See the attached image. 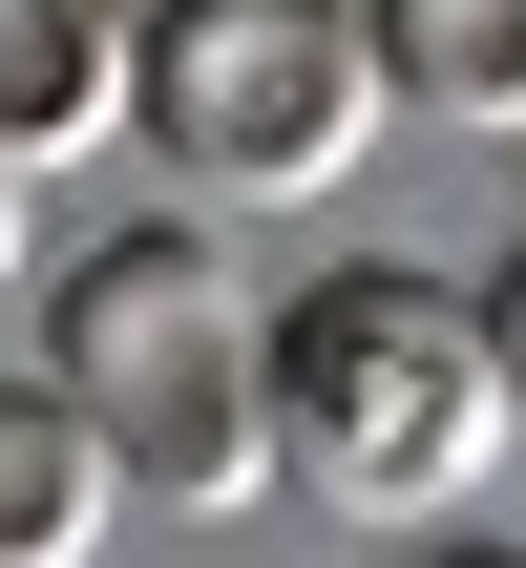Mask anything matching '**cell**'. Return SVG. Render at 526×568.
<instances>
[{"instance_id": "cell-1", "label": "cell", "mask_w": 526, "mask_h": 568, "mask_svg": "<svg viewBox=\"0 0 526 568\" xmlns=\"http://www.w3.org/2000/svg\"><path fill=\"white\" fill-rule=\"evenodd\" d=\"M63 422H84V464L127 485V506H169V527H232L253 485H274V400H253V274L190 232V211H148V232H84L63 274H42V358H21Z\"/></svg>"}, {"instance_id": "cell-2", "label": "cell", "mask_w": 526, "mask_h": 568, "mask_svg": "<svg viewBox=\"0 0 526 568\" xmlns=\"http://www.w3.org/2000/svg\"><path fill=\"white\" fill-rule=\"evenodd\" d=\"M253 400H274V485L295 506H358V527H422V506H464L506 464L485 316L422 253H337V274L253 295Z\"/></svg>"}, {"instance_id": "cell-3", "label": "cell", "mask_w": 526, "mask_h": 568, "mask_svg": "<svg viewBox=\"0 0 526 568\" xmlns=\"http://www.w3.org/2000/svg\"><path fill=\"white\" fill-rule=\"evenodd\" d=\"M127 126L190 190L316 211L380 148V42H358V0H127Z\"/></svg>"}, {"instance_id": "cell-4", "label": "cell", "mask_w": 526, "mask_h": 568, "mask_svg": "<svg viewBox=\"0 0 526 568\" xmlns=\"http://www.w3.org/2000/svg\"><path fill=\"white\" fill-rule=\"evenodd\" d=\"M127 126V0H0V169H63Z\"/></svg>"}, {"instance_id": "cell-5", "label": "cell", "mask_w": 526, "mask_h": 568, "mask_svg": "<svg viewBox=\"0 0 526 568\" xmlns=\"http://www.w3.org/2000/svg\"><path fill=\"white\" fill-rule=\"evenodd\" d=\"M358 42H380V105L526 126V0H358Z\"/></svg>"}, {"instance_id": "cell-6", "label": "cell", "mask_w": 526, "mask_h": 568, "mask_svg": "<svg viewBox=\"0 0 526 568\" xmlns=\"http://www.w3.org/2000/svg\"><path fill=\"white\" fill-rule=\"evenodd\" d=\"M105 527H127V485L84 464V422L42 379H0V568H84Z\"/></svg>"}, {"instance_id": "cell-7", "label": "cell", "mask_w": 526, "mask_h": 568, "mask_svg": "<svg viewBox=\"0 0 526 568\" xmlns=\"http://www.w3.org/2000/svg\"><path fill=\"white\" fill-rule=\"evenodd\" d=\"M464 316H485V379H506V422H526V253L485 274V295H464Z\"/></svg>"}, {"instance_id": "cell-8", "label": "cell", "mask_w": 526, "mask_h": 568, "mask_svg": "<svg viewBox=\"0 0 526 568\" xmlns=\"http://www.w3.org/2000/svg\"><path fill=\"white\" fill-rule=\"evenodd\" d=\"M422 568H526V548H485V527H422Z\"/></svg>"}, {"instance_id": "cell-9", "label": "cell", "mask_w": 526, "mask_h": 568, "mask_svg": "<svg viewBox=\"0 0 526 568\" xmlns=\"http://www.w3.org/2000/svg\"><path fill=\"white\" fill-rule=\"evenodd\" d=\"M0 274H21V169H0Z\"/></svg>"}]
</instances>
